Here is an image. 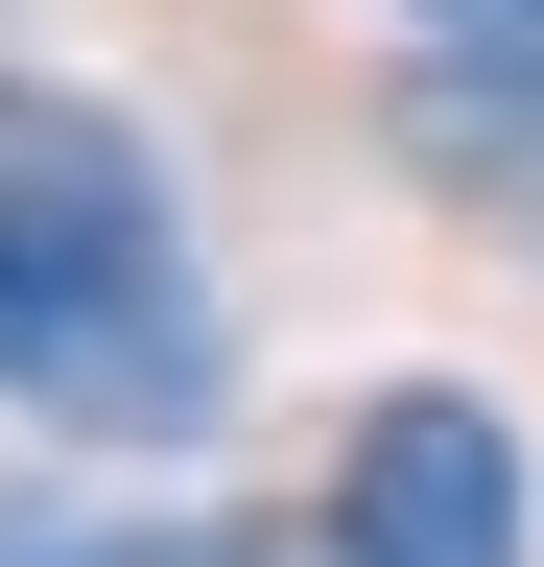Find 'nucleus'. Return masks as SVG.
Returning a JSON list of instances; mask_svg holds the SVG:
<instances>
[{"mask_svg":"<svg viewBox=\"0 0 544 567\" xmlns=\"http://www.w3.org/2000/svg\"><path fill=\"white\" fill-rule=\"evenodd\" d=\"M0 402L119 425V450H189L237 402V354H214V308L166 260L143 142L95 95H48V71H0Z\"/></svg>","mask_w":544,"mask_h":567,"instance_id":"f257e3e1","label":"nucleus"},{"mask_svg":"<svg viewBox=\"0 0 544 567\" xmlns=\"http://www.w3.org/2000/svg\"><path fill=\"white\" fill-rule=\"evenodd\" d=\"M521 520H544V473H521V425L497 402H450V379H402V402H356V450H331V567H521Z\"/></svg>","mask_w":544,"mask_h":567,"instance_id":"f03ea898","label":"nucleus"},{"mask_svg":"<svg viewBox=\"0 0 544 567\" xmlns=\"http://www.w3.org/2000/svg\"><path fill=\"white\" fill-rule=\"evenodd\" d=\"M402 166H427L450 213H497V237H544V48H497V24H473V48H427V71H402Z\"/></svg>","mask_w":544,"mask_h":567,"instance_id":"7ed1b4c3","label":"nucleus"},{"mask_svg":"<svg viewBox=\"0 0 544 567\" xmlns=\"http://www.w3.org/2000/svg\"><path fill=\"white\" fill-rule=\"evenodd\" d=\"M0 567H189V544H143V520H48V496H0Z\"/></svg>","mask_w":544,"mask_h":567,"instance_id":"20e7f679","label":"nucleus"},{"mask_svg":"<svg viewBox=\"0 0 544 567\" xmlns=\"http://www.w3.org/2000/svg\"><path fill=\"white\" fill-rule=\"evenodd\" d=\"M450 24H497V48H544V0H450Z\"/></svg>","mask_w":544,"mask_h":567,"instance_id":"39448f33","label":"nucleus"}]
</instances>
